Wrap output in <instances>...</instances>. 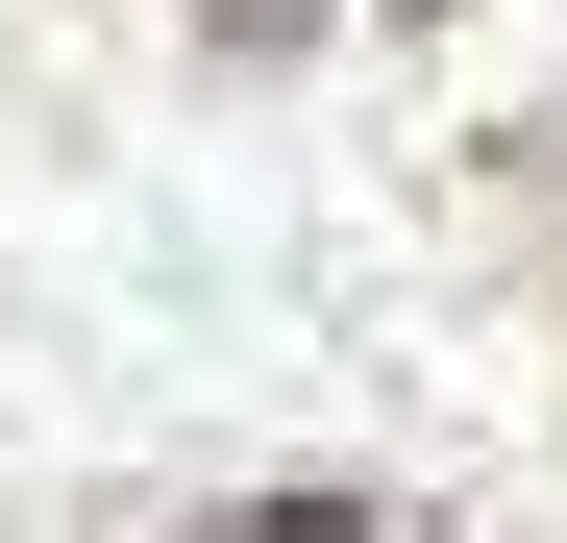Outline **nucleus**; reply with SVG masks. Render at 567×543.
Wrapping results in <instances>:
<instances>
[{
	"label": "nucleus",
	"mask_w": 567,
	"mask_h": 543,
	"mask_svg": "<svg viewBox=\"0 0 567 543\" xmlns=\"http://www.w3.org/2000/svg\"><path fill=\"white\" fill-rule=\"evenodd\" d=\"M173 543H395L370 494H223V519H173Z\"/></svg>",
	"instance_id": "f257e3e1"
},
{
	"label": "nucleus",
	"mask_w": 567,
	"mask_h": 543,
	"mask_svg": "<svg viewBox=\"0 0 567 543\" xmlns=\"http://www.w3.org/2000/svg\"><path fill=\"white\" fill-rule=\"evenodd\" d=\"M395 25H468V0H395Z\"/></svg>",
	"instance_id": "f03ea898"
}]
</instances>
